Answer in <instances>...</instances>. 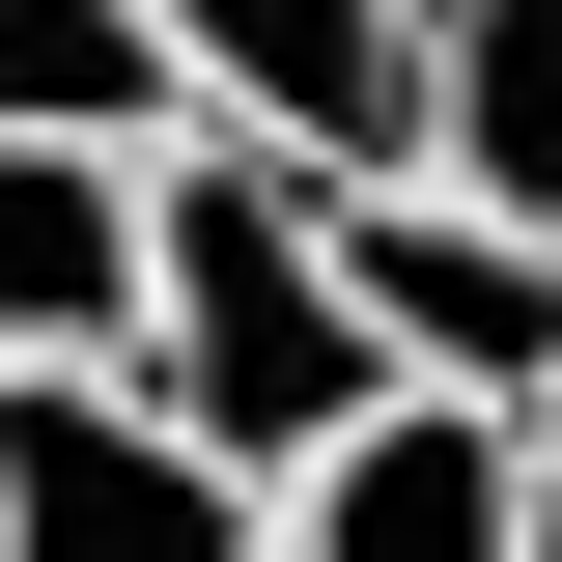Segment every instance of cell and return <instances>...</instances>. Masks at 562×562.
Segmentation results:
<instances>
[{
	"label": "cell",
	"mask_w": 562,
	"mask_h": 562,
	"mask_svg": "<svg viewBox=\"0 0 562 562\" xmlns=\"http://www.w3.org/2000/svg\"><path fill=\"white\" fill-rule=\"evenodd\" d=\"M140 422H198L225 479H310L366 394H394V338L338 310V169H281V140H169L140 169V366H113Z\"/></svg>",
	"instance_id": "obj_1"
},
{
	"label": "cell",
	"mask_w": 562,
	"mask_h": 562,
	"mask_svg": "<svg viewBox=\"0 0 562 562\" xmlns=\"http://www.w3.org/2000/svg\"><path fill=\"white\" fill-rule=\"evenodd\" d=\"M338 310L394 338V394H506V422L562 394V225H506V198L338 169ZM535 450H562V422H535Z\"/></svg>",
	"instance_id": "obj_2"
},
{
	"label": "cell",
	"mask_w": 562,
	"mask_h": 562,
	"mask_svg": "<svg viewBox=\"0 0 562 562\" xmlns=\"http://www.w3.org/2000/svg\"><path fill=\"white\" fill-rule=\"evenodd\" d=\"M0 562H281V506L113 366H0Z\"/></svg>",
	"instance_id": "obj_3"
},
{
	"label": "cell",
	"mask_w": 562,
	"mask_h": 562,
	"mask_svg": "<svg viewBox=\"0 0 562 562\" xmlns=\"http://www.w3.org/2000/svg\"><path fill=\"white\" fill-rule=\"evenodd\" d=\"M198 140H281V169H422V0H140Z\"/></svg>",
	"instance_id": "obj_4"
},
{
	"label": "cell",
	"mask_w": 562,
	"mask_h": 562,
	"mask_svg": "<svg viewBox=\"0 0 562 562\" xmlns=\"http://www.w3.org/2000/svg\"><path fill=\"white\" fill-rule=\"evenodd\" d=\"M535 422L506 394H366L310 479H281V562H535Z\"/></svg>",
	"instance_id": "obj_5"
},
{
	"label": "cell",
	"mask_w": 562,
	"mask_h": 562,
	"mask_svg": "<svg viewBox=\"0 0 562 562\" xmlns=\"http://www.w3.org/2000/svg\"><path fill=\"white\" fill-rule=\"evenodd\" d=\"M140 169L169 140H0V366H140Z\"/></svg>",
	"instance_id": "obj_6"
},
{
	"label": "cell",
	"mask_w": 562,
	"mask_h": 562,
	"mask_svg": "<svg viewBox=\"0 0 562 562\" xmlns=\"http://www.w3.org/2000/svg\"><path fill=\"white\" fill-rule=\"evenodd\" d=\"M422 198L562 225V0H422Z\"/></svg>",
	"instance_id": "obj_7"
},
{
	"label": "cell",
	"mask_w": 562,
	"mask_h": 562,
	"mask_svg": "<svg viewBox=\"0 0 562 562\" xmlns=\"http://www.w3.org/2000/svg\"><path fill=\"white\" fill-rule=\"evenodd\" d=\"M0 140H198L140 0H0Z\"/></svg>",
	"instance_id": "obj_8"
},
{
	"label": "cell",
	"mask_w": 562,
	"mask_h": 562,
	"mask_svg": "<svg viewBox=\"0 0 562 562\" xmlns=\"http://www.w3.org/2000/svg\"><path fill=\"white\" fill-rule=\"evenodd\" d=\"M535 562H562V479H535Z\"/></svg>",
	"instance_id": "obj_9"
},
{
	"label": "cell",
	"mask_w": 562,
	"mask_h": 562,
	"mask_svg": "<svg viewBox=\"0 0 562 562\" xmlns=\"http://www.w3.org/2000/svg\"><path fill=\"white\" fill-rule=\"evenodd\" d=\"M535 422H562V394H535Z\"/></svg>",
	"instance_id": "obj_10"
}]
</instances>
